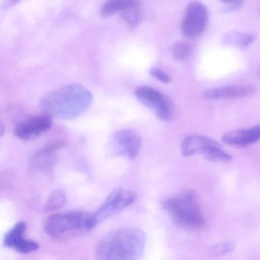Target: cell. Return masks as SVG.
Segmentation results:
<instances>
[{"instance_id":"obj_1","label":"cell","mask_w":260,"mask_h":260,"mask_svg":"<svg viewBox=\"0 0 260 260\" xmlns=\"http://www.w3.org/2000/svg\"><path fill=\"white\" fill-rule=\"evenodd\" d=\"M93 96L83 85L73 83L48 92L41 99L39 106L45 115L59 119L71 120L84 113Z\"/></svg>"},{"instance_id":"obj_2","label":"cell","mask_w":260,"mask_h":260,"mask_svg":"<svg viewBox=\"0 0 260 260\" xmlns=\"http://www.w3.org/2000/svg\"><path fill=\"white\" fill-rule=\"evenodd\" d=\"M145 243V234L139 228H118L100 239L95 255L98 260H138Z\"/></svg>"},{"instance_id":"obj_3","label":"cell","mask_w":260,"mask_h":260,"mask_svg":"<svg viewBox=\"0 0 260 260\" xmlns=\"http://www.w3.org/2000/svg\"><path fill=\"white\" fill-rule=\"evenodd\" d=\"M94 228L92 214L84 211L56 213L44 222L45 232L57 240H68Z\"/></svg>"},{"instance_id":"obj_4","label":"cell","mask_w":260,"mask_h":260,"mask_svg":"<svg viewBox=\"0 0 260 260\" xmlns=\"http://www.w3.org/2000/svg\"><path fill=\"white\" fill-rule=\"evenodd\" d=\"M164 209L175 223L188 230H199L205 224L197 194L186 191L164 201Z\"/></svg>"},{"instance_id":"obj_5","label":"cell","mask_w":260,"mask_h":260,"mask_svg":"<svg viewBox=\"0 0 260 260\" xmlns=\"http://www.w3.org/2000/svg\"><path fill=\"white\" fill-rule=\"evenodd\" d=\"M181 152L184 156L202 155L206 159L215 162H229L232 156L217 141L202 135L187 137L181 144Z\"/></svg>"},{"instance_id":"obj_6","label":"cell","mask_w":260,"mask_h":260,"mask_svg":"<svg viewBox=\"0 0 260 260\" xmlns=\"http://www.w3.org/2000/svg\"><path fill=\"white\" fill-rule=\"evenodd\" d=\"M136 199L134 191L125 188H116L109 194L94 214L92 220L94 225L97 226L101 222L119 214L126 208L132 205Z\"/></svg>"},{"instance_id":"obj_7","label":"cell","mask_w":260,"mask_h":260,"mask_svg":"<svg viewBox=\"0 0 260 260\" xmlns=\"http://www.w3.org/2000/svg\"><path fill=\"white\" fill-rule=\"evenodd\" d=\"M208 22L207 7L198 1L190 2L187 6L182 22V32L187 39L199 37L205 31Z\"/></svg>"},{"instance_id":"obj_8","label":"cell","mask_w":260,"mask_h":260,"mask_svg":"<svg viewBox=\"0 0 260 260\" xmlns=\"http://www.w3.org/2000/svg\"><path fill=\"white\" fill-rule=\"evenodd\" d=\"M109 146L114 154L133 159L139 154L142 147V140L139 134L135 131L122 129L112 135Z\"/></svg>"},{"instance_id":"obj_9","label":"cell","mask_w":260,"mask_h":260,"mask_svg":"<svg viewBox=\"0 0 260 260\" xmlns=\"http://www.w3.org/2000/svg\"><path fill=\"white\" fill-rule=\"evenodd\" d=\"M135 95L143 104L153 111L159 119L164 121L171 119V101L160 91L150 86H141L136 89Z\"/></svg>"},{"instance_id":"obj_10","label":"cell","mask_w":260,"mask_h":260,"mask_svg":"<svg viewBox=\"0 0 260 260\" xmlns=\"http://www.w3.org/2000/svg\"><path fill=\"white\" fill-rule=\"evenodd\" d=\"M52 118L50 115H41L31 117L16 126L15 136L22 141H31L51 129Z\"/></svg>"},{"instance_id":"obj_11","label":"cell","mask_w":260,"mask_h":260,"mask_svg":"<svg viewBox=\"0 0 260 260\" xmlns=\"http://www.w3.org/2000/svg\"><path fill=\"white\" fill-rule=\"evenodd\" d=\"M26 223L24 221L17 222L6 234L4 244L7 247L14 249L21 254H28L39 249V243L34 240L25 238Z\"/></svg>"},{"instance_id":"obj_12","label":"cell","mask_w":260,"mask_h":260,"mask_svg":"<svg viewBox=\"0 0 260 260\" xmlns=\"http://www.w3.org/2000/svg\"><path fill=\"white\" fill-rule=\"evenodd\" d=\"M64 146L63 141H57L38 151L30 160V167L36 171L49 172L56 162V152Z\"/></svg>"},{"instance_id":"obj_13","label":"cell","mask_w":260,"mask_h":260,"mask_svg":"<svg viewBox=\"0 0 260 260\" xmlns=\"http://www.w3.org/2000/svg\"><path fill=\"white\" fill-rule=\"evenodd\" d=\"M221 139L224 144L233 147H248L260 141V124L228 132L222 136Z\"/></svg>"},{"instance_id":"obj_14","label":"cell","mask_w":260,"mask_h":260,"mask_svg":"<svg viewBox=\"0 0 260 260\" xmlns=\"http://www.w3.org/2000/svg\"><path fill=\"white\" fill-rule=\"evenodd\" d=\"M256 92V88L252 85H234L208 89L205 95L210 100L238 99L252 96Z\"/></svg>"},{"instance_id":"obj_15","label":"cell","mask_w":260,"mask_h":260,"mask_svg":"<svg viewBox=\"0 0 260 260\" xmlns=\"http://www.w3.org/2000/svg\"><path fill=\"white\" fill-rule=\"evenodd\" d=\"M255 36L247 33L239 31H230L223 37V43L224 45H232L238 48H246L255 42Z\"/></svg>"},{"instance_id":"obj_16","label":"cell","mask_w":260,"mask_h":260,"mask_svg":"<svg viewBox=\"0 0 260 260\" xmlns=\"http://www.w3.org/2000/svg\"><path fill=\"white\" fill-rule=\"evenodd\" d=\"M135 3V1L131 0H111L103 4L100 13L103 17H108L115 13H121Z\"/></svg>"},{"instance_id":"obj_17","label":"cell","mask_w":260,"mask_h":260,"mask_svg":"<svg viewBox=\"0 0 260 260\" xmlns=\"http://www.w3.org/2000/svg\"><path fill=\"white\" fill-rule=\"evenodd\" d=\"M121 16L130 28H136L141 21V12L140 10L139 4L135 1L133 5L121 13Z\"/></svg>"},{"instance_id":"obj_18","label":"cell","mask_w":260,"mask_h":260,"mask_svg":"<svg viewBox=\"0 0 260 260\" xmlns=\"http://www.w3.org/2000/svg\"><path fill=\"white\" fill-rule=\"evenodd\" d=\"M67 198L63 191L55 190L51 193L45 202V211L46 212L61 209L66 204Z\"/></svg>"},{"instance_id":"obj_19","label":"cell","mask_w":260,"mask_h":260,"mask_svg":"<svg viewBox=\"0 0 260 260\" xmlns=\"http://www.w3.org/2000/svg\"><path fill=\"white\" fill-rule=\"evenodd\" d=\"M192 52L191 44L185 42H178L172 48V54L178 60H183L189 57Z\"/></svg>"},{"instance_id":"obj_20","label":"cell","mask_w":260,"mask_h":260,"mask_svg":"<svg viewBox=\"0 0 260 260\" xmlns=\"http://www.w3.org/2000/svg\"><path fill=\"white\" fill-rule=\"evenodd\" d=\"M234 249V244L231 241L222 242L217 243L210 248V255L213 256H221L232 252Z\"/></svg>"},{"instance_id":"obj_21","label":"cell","mask_w":260,"mask_h":260,"mask_svg":"<svg viewBox=\"0 0 260 260\" xmlns=\"http://www.w3.org/2000/svg\"><path fill=\"white\" fill-rule=\"evenodd\" d=\"M150 74L152 77H154L156 80L162 82V83H169L172 80L171 77L167 72L162 71V70L159 69V68H151L150 70Z\"/></svg>"},{"instance_id":"obj_22","label":"cell","mask_w":260,"mask_h":260,"mask_svg":"<svg viewBox=\"0 0 260 260\" xmlns=\"http://www.w3.org/2000/svg\"><path fill=\"white\" fill-rule=\"evenodd\" d=\"M222 4L224 5L223 10L226 12L234 11V10H238L243 5V2H231V1L223 2Z\"/></svg>"},{"instance_id":"obj_23","label":"cell","mask_w":260,"mask_h":260,"mask_svg":"<svg viewBox=\"0 0 260 260\" xmlns=\"http://www.w3.org/2000/svg\"><path fill=\"white\" fill-rule=\"evenodd\" d=\"M258 76H259V77H260V68H259V70H258Z\"/></svg>"}]
</instances>
